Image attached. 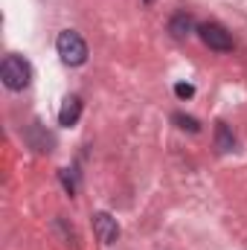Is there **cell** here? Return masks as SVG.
<instances>
[{
	"instance_id": "obj_2",
	"label": "cell",
	"mask_w": 247,
	"mask_h": 250,
	"mask_svg": "<svg viewBox=\"0 0 247 250\" xmlns=\"http://www.w3.org/2000/svg\"><path fill=\"white\" fill-rule=\"evenodd\" d=\"M56 50H59L62 62L70 64V67H79V64L87 62V44H84V38H82L79 32H73V29L59 32V38H56Z\"/></svg>"
},
{
	"instance_id": "obj_7",
	"label": "cell",
	"mask_w": 247,
	"mask_h": 250,
	"mask_svg": "<svg viewBox=\"0 0 247 250\" xmlns=\"http://www.w3.org/2000/svg\"><path fill=\"white\" fill-rule=\"evenodd\" d=\"M169 29H172V35H175V38H186V35H192V29H195V18H192V15H186V12H178V15L172 18Z\"/></svg>"
},
{
	"instance_id": "obj_5",
	"label": "cell",
	"mask_w": 247,
	"mask_h": 250,
	"mask_svg": "<svg viewBox=\"0 0 247 250\" xmlns=\"http://www.w3.org/2000/svg\"><path fill=\"white\" fill-rule=\"evenodd\" d=\"M26 143H29L35 151H53V146H56L53 134H47V131H44V125L38 123V120L26 128Z\"/></svg>"
},
{
	"instance_id": "obj_3",
	"label": "cell",
	"mask_w": 247,
	"mask_h": 250,
	"mask_svg": "<svg viewBox=\"0 0 247 250\" xmlns=\"http://www.w3.org/2000/svg\"><path fill=\"white\" fill-rule=\"evenodd\" d=\"M198 35H201V41L209 47V50H218V53H230L233 50V35L221 26V23H201L198 26Z\"/></svg>"
},
{
	"instance_id": "obj_12",
	"label": "cell",
	"mask_w": 247,
	"mask_h": 250,
	"mask_svg": "<svg viewBox=\"0 0 247 250\" xmlns=\"http://www.w3.org/2000/svg\"><path fill=\"white\" fill-rule=\"evenodd\" d=\"M143 3H148V6H151V3H154V0H143Z\"/></svg>"
},
{
	"instance_id": "obj_8",
	"label": "cell",
	"mask_w": 247,
	"mask_h": 250,
	"mask_svg": "<svg viewBox=\"0 0 247 250\" xmlns=\"http://www.w3.org/2000/svg\"><path fill=\"white\" fill-rule=\"evenodd\" d=\"M215 146H218V151H233L236 148V137H233V131H230L227 123L215 125Z\"/></svg>"
},
{
	"instance_id": "obj_10",
	"label": "cell",
	"mask_w": 247,
	"mask_h": 250,
	"mask_svg": "<svg viewBox=\"0 0 247 250\" xmlns=\"http://www.w3.org/2000/svg\"><path fill=\"white\" fill-rule=\"evenodd\" d=\"M175 93H178V99H192V96H195V87L186 84V82H178V84H175Z\"/></svg>"
},
{
	"instance_id": "obj_11",
	"label": "cell",
	"mask_w": 247,
	"mask_h": 250,
	"mask_svg": "<svg viewBox=\"0 0 247 250\" xmlns=\"http://www.w3.org/2000/svg\"><path fill=\"white\" fill-rule=\"evenodd\" d=\"M62 184H64V189H67V192H70V195H73V192H76V181H73V178H70V175H67V172H62Z\"/></svg>"
},
{
	"instance_id": "obj_6",
	"label": "cell",
	"mask_w": 247,
	"mask_h": 250,
	"mask_svg": "<svg viewBox=\"0 0 247 250\" xmlns=\"http://www.w3.org/2000/svg\"><path fill=\"white\" fill-rule=\"evenodd\" d=\"M79 117H82V99H79V96H67L64 105H62V111H59V125L73 128V125L79 123Z\"/></svg>"
},
{
	"instance_id": "obj_1",
	"label": "cell",
	"mask_w": 247,
	"mask_h": 250,
	"mask_svg": "<svg viewBox=\"0 0 247 250\" xmlns=\"http://www.w3.org/2000/svg\"><path fill=\"white\" fill-rule=\"evenodd\" d=\"M0 79H3V84L9 87V90H23L29 82H32V67L29 62L23 59V56H18V53H9L3 64H0Z\"/></svg>"
},
{
	"instance_id": "obj_9",
	"label": "cell",
	"mask_w": 247,
	"mask_h": 250,
	"mask_svg": "<svg viewBox=\"0 0 247 250\" xmlns=\"http://www.w3.org/2000/svg\"><path fill=\"white\" fill-rule=\"evenodd\" d=\"M172 123L178 125L181 131H189V134H198V131H201V123H198L195 117H186V114H175Z\"/></svg>"
},
{
	"instance_id": "obj_4",
	"label": "cell",
	"mask_w": 247,
	"mask_h": 250,
	"mask_svg": "<svg viewBox=\"0 0 247 250\" xmlns=\"http://www.w3.org/2000/svg\"><path fill=\"white\" fill-rule=\"evenodd\" d=\"M93 233H96V239H99L102 245H114V242L120 239V224H117V218H111L108 212H96V215H93Z\"/></svg>"
}]
</instances>
